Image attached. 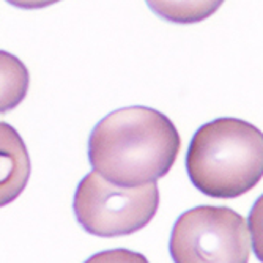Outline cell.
Instances as JSON below:
<instances>
[{
	"label": "cell",
	"instance_id": "1",
	"mask_svg": "<svg viewBox=\"0 0 263 263\" xmlns=\"http://www.w3.org/2000/svg\"><path fill=\"white\" fill-rule=\"evenodd\" d=\"M180 134L164 114L143 107L118 109L93 128L88 159L101 177L140 186L167 175L180 152Z\"/></svg>",
	"mask_w": 263,
	"mask_h": 263
},
{
	"label": "cell",
	"instance_id": "2",
	"mask_svg": "<svg viewBox=\"0 0 263 263\" xmlns=\"http://www.w3.org/2000/svg\"><path fill=\"white\" fill-rule=\"evenodd\" d=\"M186 171L205 196L235 199L263 175V134L238 118H218L197 129L189 143Z\"/></svg>",
	"mask_w": 263,
	"mask_h": 263
},
{
	"label": "cell",
	"instance_id": "3",
	"mask_svg": "<svg viewBox=\"0 0 263 263\" xmlns=\"http://www.w3.org/2000/svg\"><path fill=\"white\" fill-rule=\"evenodd\" d=\"M159 208L156 181L140 186L115 184L97 171L81 180L73 202L76 219L90 235H131L145 227Z\"/></svg>",
	"mask_w": 263,
	"mask_h": 263
},
{
	"label": "cell",
	"instance_id": "4",
	"mask_svg": "<svg viewBox=\"0 0 263 263\" xmlns=\"http://www.w3.org/2000/svg\"><path fill=\"white\" fill-rule=\"evenodd\" d=\"M251 232L246 219L227 206H197L177 219L171 254L177 263H246Z\"/></svg>",
	"mask_w": 263,
	"mask_h": 263
},
{
	"label": "cell",
	"instance_id": "5",
	"mask_svg": "<svg viewBox=\"0 0 263 263\" xmlns=\"http://www.w3.org/2000/svg\"><path fill=\"white\" fill-rule=\"evenodd\" d=\"M30 156L21 134L0 122V208L16 200L30 178Z\"/></svg>",
	"mask_w": 263,
	"mask_h": 263
},
{
	"label": "cell",
	"instance_id": "6",
	"mask_svg": "<svg viewBox=\"0 0 263 263\" xmlns=\"http://www.w3.org/2000/svg\"><path fill=\"white\" fill-rule=\"evenodd\" d=\"M29 71L16 55L0 51V114L16 109L29 91Z\"/></svg>",
	"mask_w": 263,
	"mask_h": 263
},
{
	"label": "cell",
	"instance_id": "7",
	"mask_svg": "<svg viewBox=\"0 0 263 263\" xmlns=\"http://www.w3.org/2000/svg\"><path fill=\"white\" fill-rule=\"evenodd\" d=\"M159 17L175 24H196L216 13L226 0H145Z\"/></svg>",
	"mask_w": 263,
	"mask_h": 263
},
{
	"label": "cell",
	"instance_id": "8",
	"mask_svg": "<svg viewBox=\"0 0 263 263\" xmlns=\"http://www.w3.org/2000/svg\"><path fill=\"white\" fill-rule=\"evenodd\" d=\"M7 2L16 8L22 10H40V8H47L60 0H7Z\"/></svg>",
	"mask_w": 263,
	"mask_h": 263
}]
</instances>
